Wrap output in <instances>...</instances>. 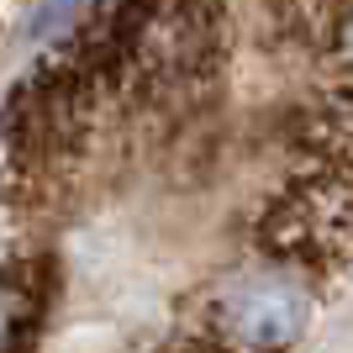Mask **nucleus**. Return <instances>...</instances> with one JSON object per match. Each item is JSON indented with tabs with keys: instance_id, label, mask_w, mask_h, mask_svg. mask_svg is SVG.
I'll list each match as a JSON object with an SVG mask.
<instances>
[{
	"instance_id": "f257e3e1",
	"label": "nucleus",
	"mask_w": 353,
	"mask_h": 353,
	"mask_svg": "<svg viewBox=\"0 0 353 353\" xmlns=\"http://www.w3.org/2000/svg\"><path fill=\"white\" fill-rule=\"evenodd\" d=\"M306 311V290L285 274L237 280L211 306V343H221L227 353H280L301 338Z\"/></svg>"
}]
</instances>
